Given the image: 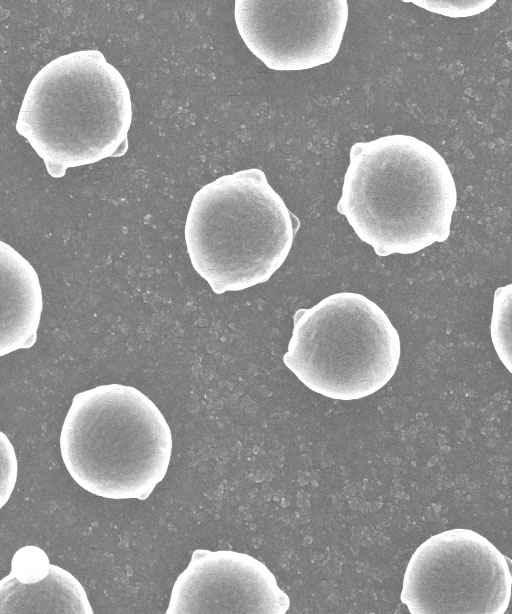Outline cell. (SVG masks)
<instances>
[{"mask_svg": "<svg viewBox=\"0 0 512 614\" xmlns=\"http://www.w3.org/2000/svg\"><path fill=\"white\" fill-rule=\"evenodd\" d=\"M349 157L337 210L377 255L412 254L448 239L456 185L432 146L394 134L353 144Z\"/></svg>", "mask_w": 512, "mask_h": 614, "instance_id": "6da1fadb", "label": "cell"}, {"mask_svg": "<svg viewBox=\"0 0 512 614\" xmlns=\"http://www.w3.org/2000/svg\"><path fill=\"white\" fill-rule=\"evenodd\" d=\"M132 121L129 88L98 50L62 55L32 79L16 121L48 173L123 156Z\"/></svg>", "mask_w": 512, "mask_h": 614, "instance_id": "7a4b0ae2", "label": "cell"}, {"mask_svg": "<svg viewBox=\"0 0 512 614\" xmlns=\"http://www.w3.org/2000/svg\"><path fill=\"white\" fill-rule=\"evenodd\" d=\"M75 482L107 499L146 500L166 475L172 435L158 407L138 389L100 385L76 394L60 434Z\"/></svg>", "mask_w": 512, "mask_h": 614, "instance_id": "3957f363", "label": "cell"}, {"mask_svg": "<svg viewBox=\"0 0 512 614\" xmlns=\"http://www.w3.org/2000/svg\"><path fill=\"white\" fill-rule=\"evenodd\" d=\"M299 227L265 173L251 168L198 190L184 235L193 268L222 294L268 281L284 263Z\"/></svg>", "mask_w": 512, "mask_h": 614, "instance_id": "277c9868", "label": "cell"}, {"mask_svg": "<svg viewBox=\"0 0 512 614\" xmlns=\"http://www.w3.org/2000/svg\"><path fill=\"white\" fill-rule=\"evenodd\" d=\"M284 364L309 389L337 400L372 395L393 377L400 338L364 295L340 292L299 309Z\"/></svg>", "mask_w": 512, "mask_h": 614, "instance_id": "5b68a950", "label": "cell"}, {"mask_svg": "<svg viewBox=\"0 0 512 614\" xmlns=\"http://www.w3.org/2000/svg\"><path fill=\"white\" fill-rule=\"evenodd\" d=\"M512 591V559L479 533H438L413 553L400 600L411 614H503Z\"/></svg>", "mask_w": 512, "mask_h": 614, "instance_id": "8992f818", "label": "cell"}, {"mask_svg": "<svg viewBox=\"0 0 512 614\" xmlns=\"http://www.w3.org/2000/svg\"><path fill=\"white\" fill-rule=\"evenodd\" d=\"M235 22L269 69L304 70L332 61L348 20L346 0H236Z\"/></svg>", "mask_w": 512, "mask_h": 614, "instance_id": "52a82bcc", "label": "cell"}, {"mask_svg": "<svg viewBox=\"0 0 512 614\" xmlns=\"http://www.w3.org/2000/svg\"><path fill=\"white\" fill-rule=\"evenodd\" d=\"M289 606L288 595L259 560L196 549L173 585L166 614H285Z\"/></svg>", "mask_w": 512, "mask_h": 614, "instance_id": "ba28073f", "label": "cell"}, {"mask_svg": "<svg viewBox=\"0 0 512 614\" xmlns=\"http://www.w3.org/2000/svg\"><path fill=\"white\" fill-rule=\"evenodd\" d=\"M0 613L93 614L86 592L67 570L51 564L37 546L14 554L11 571L0 581Z\"/></svg>", "mask_w": 512, "mask_h": 614, "instance_id": "9c48e42d", "label": "cell"}, {"mask_svg": "<svg viewBox=\"0 0 512 614\" xmlns=\"http://www.w3.org/2000/svg\"><path fill=\"white\" fill-rule=\"evenodd\" d=\"M1 343L0 355L36 342L42 312V291L32 265L16 250L0 242Z\"/></svg>", "mask_w": 512, "mask_h": 614, "instance_id": "30bf717a", "label": "cell"}, {"mask_svg": "<svg viewBox=\"0 0 512 614\" xmlns=\"http://www.w3.org/2000/svg\"><path fill=\"white\" fill-rule=\"evenodd\" d=\"M490 331L499 359L512 374V283L494 293Z\"/></svg>", "mask_w": 512, "mask_h": 614, "instance_id": "8fae6325", "label": "cell"}, {"mask_svg": "<svg viewBox=\"0 0 512 614\" xmlns=\"http://www.w3.org/2000/svg\"><path fill=\"white\" fill-rule=\"evenodd\" d=\"M431 12L450 17H466L476 15L489 8L495 0L485 1H410Z\"/></svg>", "mask_w": 512, "mask_h": 614, "instance_id": "7c38bea8", "label": "cell"}, {"mask_svg": "<svg viewBox=\"0 0 512 614\" xmlns=\"http://www.w3.org/2000/svg\"><path fill=\"white\" fill-rule=\"evenodd\" d=\"M1 448H2V458L7 462V466L4 462H2V494H1V507L5 504V502L9 499L11 492L14 488L16 478H17V460L15 456V452L13 446L10 441L6 437V435L1 432Z\"/></svg>", "mask_w": 512, "mask_h": 614, "instance_id": "4fadbf2b", "label": "cell"}]
</instances>
